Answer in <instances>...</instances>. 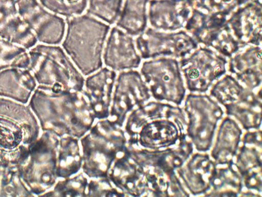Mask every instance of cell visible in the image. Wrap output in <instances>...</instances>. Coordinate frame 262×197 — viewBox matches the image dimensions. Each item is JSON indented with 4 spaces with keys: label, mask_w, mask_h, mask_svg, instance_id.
Masks as SVG:
<instances>
[{
    "label": "cell",
    "mask_w": 262,
    "mask_h": 197,
    "mask_svg": "<svg viewBox=\"0 0 262 197\" xmlns=\"http://www.w3.org/2000/svg\"><path fill=\"white\" fill-rule=\"evenodd\" d=\"M242 131L233 121H225L220 129L213 157L220 163H228L235 155L239 143Z\"/></svg>",
    "instance_id": "484cf974"
},
{
    "label": "cell",
    "mask_w": 262,
    "mask_h": 197,
    "mask_svg": "<svg viewBox=\"0 0 262 197\" xmlns=\"http://www.w3.org/2000/svg\"><path fill=\"white\" fill-rule=\"evenodd\" d=\"M229 70L247 84L257 86L261 78V49L250 47L231 58Z\"/></svg>",
    "instance_id": "603a6c76"
},
{
    "label": "cell",
    "mask_w": 262,
    "mask_h": 197,
    "mask_svg": "<svg viewBox=\"0 0 262 197\" xmlns=\"http://www.w3.org/2000/svg\"><path fill=\"white\" fill-rule=\"evenodd\" d=\"M16 2L18 12L38 43L61 44L67 29V19L47 9L38 0H16Z\"/></svg>",
    "instance_id": "7c38bea8"
},
{
    "label": "cell",
    "mask_w": 262,
    "mask_h": 197,
    "mask_svg": "<svg viewBox=\"0 0 262 197\" xmlns=\"http://www.w3.org/2000/svg\"><path fill=\"white\" fill-rule=\"evenodd\" d=\"M107 177L125 196H141L144 193L146 180L143 168L127 147L112 164Z\"/></svg>",
    "instance_id": "e0dca14e"
},
{
    "label": "cell",
    "mask_w": 262,
    "mask_h": 197,
    "mask_svg": "<svg viewBox=\"0 0 262 197\" xmlns=\"http://www.w3.org/2000/svg\"><path fill=\"white\" fill-rule=\"evenodd\" d=\"M29 106L38 121L41 132L61 137L81 139L96 119L83 93L38 85Z\"/></svg>",
    "instance_id": "6da1fadb"
},
{
    "label": "cell",
    "mask_w": 262,
    "mask_h": 197,
    "mask_svg": "<svg viewBox=\"0 0 262 197\" xmlns=\"http://www.w3.org/2000/svg\"><path fill=\"white\" fill-rule=\"evenodd\" d=\"M122 128L109 118L97 120L79 139L83 158L81 171L90 179L107 177L112 164L125 151L127 138Z\"/></svg>",
    "instance_id": "277c9868"
},
{
    "label": "cell",
    "mask_w": 262,
    "mask_h": 197,
    "mask_svg": "<svg viewBox=\"0 0 262 197\" xmlns=\"http://www.w3.org/2000/svg\"><path fill=\"white\" fill-rule=\"evenodd\" d=\"M103 196H125V195L114 186L108 177L90 179L86 197Z\"/></svg>",
    "instance_id": "836d02e7"
},
{
    "label": "cell",
    "mask_w": 262,
    "mask_h": 197,
    "mask_svg": "<svg viewBox=\"0 0 262 197\" xmlns=\"http://www.w3.org/2000/svg\"><path fill=\"white\" fill-rule=\"evenodd\" d=\"M29 69L37 84L64 90L81 92L85 76L60 45L37 43L29 50Z\"/></svg>",
    "instance_id": "5b68a950"
},
{
    "label": "cell",
    "mask_w": 262,
    "mask_h": 197,
    "mask_svg": "<svg viewBox=\"0 0 262 197\" xmlns=\"http://www.w3.org/2000/svg\"><path fill=\"white\" fill-rule=\"evenodd\" d=\"M111 27L86 13L67 19L60 46L84 76L104 66L103 51Z\"/></svg>",
    "instance_id": "7a4b0ae2"
},
{
    "label": "cell",
    "mask_w": 262,
    "mask_h": 197,
    "mask_svg": "<svg viewBox=\"0 0 262 197\" xmlns=\"http://www.w3.org/2000/svg\"><path fill=\"white\" fill-rule=\"evenodd\" d=\"M37 87L29 69L10 68L0 71V97L28 105Z\"/></svg>",
    "instance_id": "ffe728a7"
},
{
    "label": "cell",
    "mask_w": 262,
    "mask_h": 197,
    "mask_svg": "<svg viewBox=\"0 0 262 197\" xmlns=\"http://www.w3.org/2000/svg\"><path fill=\"white\" fill-rule=\"evenodd\" d=\"M193 9L192 0H151L149 23L156 29L176 31L184 27Z\"/></svg>",
    "instance_id": "ac0fdd59"
},
{
    "label": "cell",
    "mask_w": 262,
    "mask_h": 197,
    "mask_svg": "<svg viewBox=\"0 0 262 197\" xmlns=\"http://www.w3.org/2000/svg\"><path fill=\"white\" fill-rule=\"evenodd\" d=\"M117 75L116 72L103 66L94 73L85 77L82 93L96 121L109 118Z\"/></svg>",
    "instance_id": "9a60e30c"
},
{
    "label": "cell",
    "mask_w": 262,
    "mask_h": 197,
    "mask_svg": "<svg viewBox=\"0 0 262 197\" xmlns=\"http://www.w3.org/2000/svg\"><path fill=\"white\" fill-rule=\"evenodd\" d=\"M188 133L196 149L207 151L212 144L215 129L222 115L221 108L204 96H195L188 100Z\"/></svg>",
    "instance_id": "4fadbf2b"
},
{
    "label": "cell",
    "mask_w": 262,
    "mask_h": 197,
    "mask_svg": "<svg viewBox=\"0 0 262 197\" xmlns=\"http://www.w3.org/2000/svg\"><path fill=\"white\" fill-rule=\"evenodd\" d=\"M18 172L17 166L0 163V197H34Z\"/></svg>",
    "instance_id": "4316f807"
},
{
    "label": "cell",
    "mask_w": 262,
    "mask_h": 197,
    "mask_svg": "<svg viewBox=\"0 0 262 197\" xmlns=\"http://www.w3.org/2000/svg\"><path fill=\"white\" fill-rule=\"evenodd\" d=\"M89 178L81 170L71 177L58 179L53 189L41 197H86Z\"/></svg>",
    "instance_id": "83f0119b"
},
{
    "label": "cell",
    "mask_w": 262,
    "mask_h": 197,
    "mask_svg": "<svg viewBox=\"0 0 262 197\" xmlns=\"http://www.w3.org/2000/svg\"><path fill=\"white\" fill-rule=\"evenodd\" d=\"M0 37L27 50L38 43L18 12L16 0H0Z\"/></svg>",
    "instance_id": "d6986e66"
},
{
    "label": "cell",
    "mask_w": 262,
    "mask_h": 197,
    "mask_svg": "<svg viewBox=\"0 0 262 197\" xmlns=\"http://www.w3.org/2000/svg\"><path fill=\"white\" fill-rule=\"evenodd\" d=\"M59 137L41 132L18 164L21 178L35 196L53 189L57 182V149Z\"/></svg>",
    "instance_id": "8992f818"
},
{
    "label": "cell",
    "mask_w": 262,
    "mask_h": 197,
    "mask_svg": "<svg viewBox=\"0 0 262 197\" xmlns=\"http://www.w3.org/2000/svg\"><path fill=\"white\" fill-rule=\"evenodd\" d=\"M135 44L143 58L159 56L183 58L198 48V42L184 30L165 32L151 28L139 35Z\"/></svg>",
    "instance_id": "9c48e42d"
},
{
    "label": "cell",
    "mask_w": 262,
    "mask_h": 197,
    "mask_svg": "<svg viewBox=\"0 0 262 197\" xmlns=\"http://www.w3.org/2000/svg\"><path fill=\"white\" fill-rule=\"evenodd\" d=\"M227 18L221 14L206 13L193 9L185 29L198 43L211 47L220 54L231 57L241 46L233 36Z\"/></svg>",
    "instance_id": "52a82bcc"
},
{
    "label": "cell",
    "mask_w": 262,
    "mask_h": 197,
    "mask_svg": "<svg viewBox=\"0 0 262 197\" xmlns=\"http://www.w3.org/2000/svg\"><path fill=\"white\" fill-rule=\"evenodd\" d=\"M216 175L214 164L209 157L198 154L193 157L181 173L188 188L193 194L207 191Z\"/></svg>",
    "instance_id": "7402d4cb"
},
{
    "label": "cell",
    "mask_w": 262,
    "mask_h": 197,
    "mask_svg": "<svg viewBox=\"0 0 262 197\" xmlns=\"http://www.w3.org/2000/svg\"><path fill=\"white\" fill-rule=\"evenodd\" d=\"M179 140L178 128L171 121H154L142 126L135 139L130 145H137L142 147L160 149L176 144Z\"/></svg>",
    "instance_id": "44dd1931"
},
{
    "label": "cell",
    "mask_w": 262,
    "mask_h": 197,
    "mask_svg": "<svg viewBox=\"0 0 262 197\" xmlns=\"http://www.w3.org/2000/svg\"><path fill=\"white\" fill-rule=\"evenodd\" d=\"M83 158L80 142L72 136L59 138L57 149V172L58 179L72 176L81 170Z\"/></svg>",
    "instance_id": "cb8c5ba5"
},
{
    "label": "cell",
    "mask_w": 262,
    "mask_h": 197,
    "mask_svg": "<svg viewBox=\"0 0 262 197\" xmlns=\"http://www.w3.org/2000/svg\"><path fill=\"white\" fill-rule=\"evenodd\" d=\"M47 9L65 19L85 13L88 0H38Z\"/></svg>",
    "instance_id": "4dcf8cb0"
},
{
    "label": "cell",
    "mask_w": 262,
    "mask_h": 197,
    "mask_svg": "<svg viewBox=\"0 0 262 197\" xmlns=\"http://www.w3.org/2000/svg\"><path fill=\"white\" fill-rule=\"evenodd\" d=\"M29 50L0 37V71L10 68L29 69Z\"/></svg>",
    "instance_id": "f1b7e54d"
},
{
    "label": "cell",
    "mask_w": 262,
    "mask_h": 197,
    "mask_svg": "<svg viewBox=\"0 0 262 197\" xmlns=\"http://www.w3.org/2000/svg\"><path fill=\"white\" fill-rule=\"evenodd\" d=\"M148 2L149 0H124L115 25L132 36H139L147 28Z\"/></svg>",
    "instance_id": "d4e9b609"
},
{
    "label": "cell",
    "mask_w": 262,
    "mask_h": 197,
    "mask_svg": "<svg viewBox=\"0 0 262 197\" xmlns=\"http://www.w3.org/2000/svg\"><path fill=\"white\" fill-rule=\"evenodd\" d=\"M233 36L241 48L260 46L262 33L261 0H252L234 11L228 20Z\"/></svg>",
    "instance_id": "2e32d148"
},
{
    "label": "cell",
    "mask_w": 262,
    "mask_h": 197,
    "mask_svg": "<svg viewBox=\"0 0 262 197\" xmlns=\"http://www.w3.org/2000/svg\"><path fill=\"white\" fill-rule=\"evenodd\" d=\"M251 0H192L193 9L209 14H221L228 16L235 9Z\"/></svg>",
    "instance_id": "1f68e13d"
},
{
    "label": "cell",
    "mask_w": 262,
    "mask_h": 197,
    "mask_svg": "<svg viewBox=\"0 0 262 197\" xmlns=\"http://www.w3.org/2000/svg\"><path fill=\"white\" fill-rule=\"evenodd\" d=\"M181 61V70L189 90L205 92L215 80L226 73L227 61L207 48L196 49Z\"/></svg>",
    "instance_id": "8fae6325"
},
{
    "label": "cell",
    "mask_w": 262,
    "mask_h": 197,
    "mask_svg": "<svg viewBox=\"0 0 262 197\" xmlns=\"http://www.w3.org/2000/svg\"><path fill=\"white\" fill-rule=\"evenodd\" d=\"M124 0H88L85 13L107 25H115L122 8Z\"/></svg>",
    "instance_id": "f546056e"
},
{
    "label": "cell",
    "mask_w": 262,
    "mask_h": 197,
    "mask_svg": "<svg viewBox=\"0 0 262 197\" xmlns=\"http://www.w3.org/2000/svg\"><path fill=\"white\" fill-rule=\"evenodd\" d=\"M141 74L154 97L178 105L183 100L186 91L179 63L175 58H158L144 62Z\"/></svg>",
    "instance_id": "ba28073f"
},
{
    "label": "cell",
    "mask_w": 262,
    "mask_h": 197,
    "mask_svg": "<svg viewBox=\"0 0 262 197\" xmlns=\"http://www.w3.org/2000/svg\"><path fill=\"white\" fill-rule=\"evenodd\" d=\"M141 63L133 36L116 25L112 26L103 51V64L120 72L137 69Z\"/></svg>",
    "instance_id": "5bb4252c"
},
{
    "label": "cell",
    "mask_w": 262,
    "mask_h": 197,
    "mask_svg": "<svg viewBox=\"0 0 262 197\" xmlns=\"http://www.w3.org/2000/svg\"><path fill=\"white\" fill-rule=\"evenodd\" d=\"M149 98L148 89L139 72L133 69L119 72L115 82L109 119L123 127L128 114Z\"/></svg>",
    "instance_id": "30bf717a"
},
{
    "label": "cell",
    "mask_w": 262,
    "mask_h": 197,
    "mask_svg": "<svg viewBox=\"0 0 262 197\" xmlns=\"http://www.w3.org/2000/svg\"><path fill=\"white\" fill-rule=\"evenodd\" d=\"M41 133L29 105L0 97V154L4 163L18 165Z\"/></svg>",
    "instance_id": "3957f363"
},
{
    "label": "cell",
    "mask_w": 262,
    "mask_h": 197,
    "mask_svg": "<svg viewBox=\"0 0 262 197\" xmlns=\"http://www.w3.org/2000/svg\"><path fill=\"white\" fill-rule=\"evenodd\" d=\"M242 86L230 76H227L214 87L212 93L222 103L230 105L237 102L242 95Z\"/></svg>",
    "instance_id": "d6a6232c"
}]
</instances>
